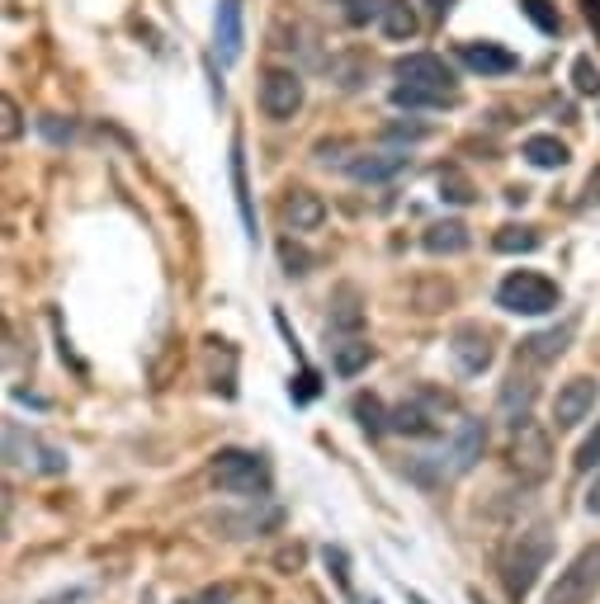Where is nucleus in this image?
<instances>
[{"instance_id": "obj_1", "label": "nucleus", "mask_w": 600, "mask_h": 604, "mask_svg": "<svg viewBox=\"0 0 600 604\" xmlns=\"http://www.w3.org/2000/svg\"><path fill=\"white\" fill-rule=\"evenodd\" d=\"M393 105L397 109H440L459 99V85H454V71L445 57L435 52H407L403 62L393 67Z\"/></svg>"}, {"instance_id": "obj_2", "label": "nucleus", "mask_w": 600, "mask_h": 604, "mask_svg": "<svg viewBox=\"0 0 600 604\" xmlns=\"http://www.w3.org/2000/svg\"><path fill=\"white\" fill-rule=\"evenodd\" d=\"M496 307L516 312V316H544L559 307V283L535 275V269H516L496 283Z\"/></svg>"}, {"instance_id": "obj_3", "label": "nucleus", "mask_w": 600, "mask_h": 604, "mask_svg": "<svg viewBox=\"0 0 600 604\" xmlns=\"http://www.w3.org/2000/svg\"><path fill=\"white\" fill-rule=\"evenodd\" d=\"M549 553H553V543H549L544 529H530V534H520L511 543V553H506V595L511 600L530 595V585H535L539 571H544Z\"/></svg>"}, {"instance_id": "obj_4", "label": "nucleus", "mask_w": 600, "mask_h": 604, "mask_svg": "<svg viewBox=\"0 0 600 604\" xmlns=\"http://www.w3.org/2000/svg\"><path fill=\"white\" fill-rule=\"evenodd\" d=\"M213 482L223 492H237V496H265L269 492V463L261 454H247V449H223L218 463H213Z\"/></svg>"}, {"instance_id": "obj_5", "label": "nucleus", "mask_w": 600, "mask_h": 604, "mask_svg": "<svg viewBox=\"0 0 600 604\" xmlns=\"http://www.w3.org/2000/svg\"><path fill=\"white\" fill-rule=\"evenodd\" d=\"M596 591H600V543L581 548L573 563L559 571V581H553L544 604H591Z\"/></svg>"}, {"instance_id": "obj_6", "label": "nucleus", "mask_w": 600, "mask_h": 604, "mask_svg": "<svg viewBox=\"0 0 600 604\" xmlns=\"http://www.w3.org/2000/svg\"><path fill=\"white\" fill-rule=\"evenodd\" d=\"M303 76L289 67H269L261 76V113L275 123H289L298 109H303Z\"/></svg>"}, {"instance_id": "obj_7", "label": "nucleus", "mask_w": 600, "mask_h": 604, "mask_svg": "<svg viewBox=\"0 0 600 604\" xmlns=\"http://www.w3.org/2000/svg\"><path fill=\"white\" fill-rule=\"evenodd\" d=\"M511 463L525 482H544L549 468H553V449H549V435L539 425H525L516 430V444H511Z\"/></svg>"}, {"instance_id": "obj_8", "label": "nucleus", "mask_w": 600, "mask_h": 604, "mask_svg": "<svg viewBox=\"0 0 600 604\" xmlns=\"http://www.w3.org/2000/svg\"><path fill=\"white\" fill-rule=\"evenodd\" d=\"M445 411H449V397H440V392H417L411 401H403V407H393V430L397 435H431V430L445 421Z\"/></svg>"}, {"instance_id": "obj_9", "label": "nucleus", "mask_w": 600, "mask_h": 604, "mask_svg": "<svg viewBox=\"0 0 600 604\" xmlns=\"http://www.w3.org/2000/svg\"><path fill=\"white\" fill-rule=\"evenodd\" d=\"M596 397H600V387L591 378L563 383L559 397H553V421H559V430H573V425L587 421V415L596 411Z\"/></svg>"}, {"instance_id": "obj_10", "label": "nucleus", "mask_w": 600, "mask_h": 604, "mask_svg": "<svg viewBox=\"0 0 600 604\" xmlns=\"http://www.w3.org/2000/svg\"><path fill=\"white\" fill-rule=\"evenodd\" d=\"M449 354H454V364L473 378V373H482L492 364V330H482L473 322L459 326V330H454V340H449Z\"/></svg>"}, {"instance_id": "obj_11", "label": "nucleus", "mask_w": 600, "mask_h": 604, "mask_svg": "<svg viewBox=\"0 0 600 604\" xmlns=\"http://www.w3.org/2000/svg\"><path fill=\"white\" fill-rule=\"evenodd\" d=\"M482 444H488V430H482V421H464L459 430H454V439L445 444L440 468H445V472H468L482 458Z\"/></svg>"}, {"instance_id": "obj_12", "label": "nucleus", "mask_w": 600, "mask_h": 604, "mask_svg": "<svg viewBox=\"0 0 600 604\" xmlns=\"http://www.w3.org/2000/svg\"><path fill=\"white\" fill-rule=\"evenodd\" d=\"M459 62L468 71H478V76H511V71L520 67V57L506 52V48H496V43H464Z\"/></svg>"}, {"instance_id": "obj_13", "label": "nucleus", "mask_w": 600, "mask_h": 604, "mask_svg": "<svg viewBox=\"0 0 600 604\" xmlns=\"http://www.w3.org/2000/svg\"><path fill=\"white\" fill-rule=\"evenodd\" d=\"M279 218L289 232H317V227L326 222V204L312 190H289V198H284Z\"/></svg>"}, {"instance_id": "obj_14", "label": "nucleus", "mask_w": 600, "mask_h": 604, "mask_svg": "<svg viewBox=\"0 0 600 604\" xmlns=\"http://www.w3.org/2000/svg\"><path fill=\"white\" fill-rule=\"evenodd\" d=\"M213 34H218L223 62H237V57H241V0H218V14H213Z\"/></svg>"}, {"instance_id": "obj_15", "label": "nucleus", "mask_w": 600, "mask_h": 604, "mask_svg": "<svg viewBox=\"0 0 600 604\" xmlns=\"http://www.w3.org/2000/svg\"><path fill=\"white\" fill-rule=\"evenodd\" d=\"M407 170V152H374L364 161H350V176L360 184H379V180H393Z\"/></svg>"}, {"instance_id": "obj_16", "label": "nucleus", "mask_w": 600, "mask_h": 604, "mask_svg": "<svg viewBox=\"0 0 600 604\" xmlns=\"http://www.w3.org/2000/svg\"><path fill=\"white\" fill-rule=\"evenodd\" d=\"M573 330H577V322H567L563 330H544V336H530V340L520 345V359H525V364H549V359H559V354L567 350Z\"/></svg>"}, {"instance_id": "obj_17", "label": "nucleus", "mask_w": 600, "mask_h": 604, "mask_svg": "<svg viewBox=\"0 0 600 604\" xmlns=\"http://www.w3.org/2000/svg\"><path fill=\"white\" fill-rule=\"evenodd\" d=\"M421 246L431 255H459V251H468V227L464 222H435V227H425Z\"/></svg>"}, {"instance_id": "obj_18", "label": "nucleus", "mask_w": 600, "mask_h": 604, "mask_svg": "<svg viewBox=\"0 0 600 604\" xmlns=\"http://www.w3.org/2000/svg\"><path fill=\"white\" fill-rule=\"evenodd\" d=\"M379 28H383V38H393V43H407L411 34H417V10L407 5V0H388L379 14Z\"/></svg>"}, {"instance_id": "obj_19", "label": "nucleus", "mask_w": 600, "mask_h": 604, "mask_svg": "<svg viewBox=\"0 0 600 604\" xmlns=\"http://www.w3.org/2000/svg\"><path fill=\"white\" fill-rule=\"evenodd\" d=\"M525 161L539 166V170H563L567 166V147L559 137L539 133V137H525Z\"/></svg>"}, {"instance_id": "obj_20", "label": "nucleus", "mask_w": 600, "mask_h": 604, "mask_svg": "<svg viewBox=\"0 0 600 604\" xmlns=\"http://www.w3.org/2000/svg\"><path fill=\"white\" fill-rule=\"evenodd\" d=\"M232 190H237V208L247 232L255 237V213H251V190H247V156H241V137H232Z\"/></svg>"}, {"instance_id": "obj_21", "label": "nucleus", "mask_w": 600, "mask_h": 604, "mask_svg": "<svg viewBox=\"0 0 600 604\" xmlns=\"http://www.w3.org/2000/svg\"><path fill=\"white\" fill-rule=\"evenodd\" d=\"M530 401H535V383H525L520 373H516V378H511V383L502 387V411L520 425V421H525V411H530Z\"/></svg>"}, {"instance_id": "obj_22", "label": "nucleus", "mask_w": 600, "mask_h": 604, "mask_svg": "<svg viewBox=\"0 0 600 604\" xmlns=\"http://www.w3.org/2000/svg\"><path fill=\"white\" fill-rule=\"evenodd\" d=\"M496 251H502V255L539 251V232H535V227H502V232H496Z\"/></svg>"}, {"instance_id": "obj_23", "label": "nucleus", "mask_w": 600, "mask_h": 604, "mask_svg": "<svg viewBox=\"0 0 600 604\" xmlns=\"http://www.w3.org/2000/svg\"><path fill=\"white\" fill-rule=\"evenodd\" d=\"M369 359H374V345H364V340H346V345H336V373H360Z\"/></svg>"}, {"instance_id": "obj_24", "label": "nucleus", "mask_w": 600, "mask_h": 604, "mask_svg": "<svg viewBox=\"0 0 600 604\" xmlns=\"http://www.w3.org/2000/svg\"><path fill=\"white\" fill-rule=\"evenodd\" d=\"M520 10L530 14V20L539 24V34H559L563 20H559V10L549 5V0H520Z\"/></svg>"}, {"instance_id": "obj_25", "label": "nucleus", "mask_w": 600, "mask_h": 604, "mask_svg": "<svg viewBox=\"0 0 600 604\" xmlns=\"http://www.w3.org/2000/svg\"><path fill=\"white\" fill-rule=\"evenodd\" d=\"M573 81H577V90H581V95H600V71L591 67V57H577Z\"/></svg>"}, {"instance_id": "obj_26", "label": "nucleus", "mask_w": 600, "mask_h": 604, "mask_svg": "<svg viewBox=\"0 0 600 604\" xmlns=\"http://www.w3.org/2000/svg\"><path fill=\"white\" fill-rule=\"evenodd\" d=\"M332 322L340 326V330H360V322H364V312L360 307H355V293L346 289V302H340V312L332 316Z\"/></svg>"}, {"instance_id": "obj_27", "label": "nucleus", "mask_w": 600, "mask_h": 604, "mask_svg": "<svg viewBox=\"0 0 600 604\" xmlns=\"http://www.w3.org/2000/svg\"><path fill=\"white\" fill-rule=\"evenodd\" d=\"M600 463V425H596V435H587L581 439V449H577V468L581 472H591Z\"/></svg>"}, {"instance_id": "obj_28", "label": "nucleus", "mask_w": 600, "mask_h": 604, "mask_svg": "<svg viewBox=\"0 0 600 604\" xmlns=\"http://www.w3.org/2000/svg\"><path fill=\"white\" fill-rule=\"evenodd\" d=\"M440 190H449L445 198H454V204H468V198H473L468 180H464V176H454V170H449V176H440Z\"/></svg>"}, {"instance_id": "obj_29", "label": "nucleus", "mask_w": 600, "mask_h": 604, "mask_svg": "<svg viewBox=\"0 0 600 604\" xmlns=\"http://www.w3.org/2000/svg\"><path fill=\"white\" fill-rule=\"evenodd\" d=\"M232 600V591H227V585H208V591H199L194 600H184V604H227Z\"/></svg>"}, {"instance_id": "obj_30", "label": "nucleus", "mask_w": 600, "mask_h": 604, "mask_svg": "<svg viewBox=\"0 0 600 604\" xmlns=\"http://www.w3.org/2000/svg\"><path fill=\"white\" fill-rule=\"evenodd\" d=\"M85 600H91L85 591H57V595H48L43 604H85Z\"/></svg>"}, {"instance_id": "obj_31", "label": "nucleus", "mask_w": 600, "mask_h": 604, "mask_svg": "<svg viewBox=\"0 0 600 604\" xmlns=\"http://www.w3.org/2000/svg\"><path fill=\"white\" fill-rule=\"evenodd\" d=\"M14 133H20V109L5 99V137H14Z\"/></svg>"}, {"instance_id": "obj_32", "label": "nucleus", "mask_w": 600, "mask_h": 604, "mask_svg": "<svg viewBox=\"0 0 600 604\" xmlns=\"http://www.w3.org/2000/svg\"><path fill=\"white\" fill-rule=\"evenodd\" d=\"M421 5H425V10H431V14H435V20H445V14L454 10V0H421Z\"/></svg>"}, {"instance_id": "obj_33", "label": "nucleus", "mask_w": 600, "mask_h": 604, "mask_svg": "<svg viewBox=\"0 0 600 604\" xmlns=\"http://www.w3.org/2000/svg\"><path fill=\"white\" fill-rule=\"evenodd\" d=\"M587 510H591V515H600V478L591 482V492H587Z\"/></svg>"}, {"instance_id": "obj_34", "label": "nucleus", "mask_w": 600, "mask_h": 604, "mask_svg": "<svg viewBox=\"0 0 600 604\" xmlns=\"http://www.w3.org/2000/svg\"><path fill=\"white\" fill-rule=\"evenodd\" d=\"M587 198H591V204H600V170H596L591 184H587Z\"/></svg>"}, {"instance_id": "obj_35", "label": "nucleus", "mask_w": 600, "mask_h": 604, "mask_svg": "<svg viewBox=\"0 0 600 604\" xmlns=\"http://www.w3.org/2000/svg\"><path fill=\"white\" fill-rule=\"evenodd\" d=\"M587 20L600 28V0H587Z\"/></svg>"}, {"instance_id": "obj_36", "label": "nucleus", "mask_w": 600, "mask_h": 604, "mask_svg": "<svg viewBox=\"0 0 600 604\" xmlns=\"http://www.w3.org/2000/svg\"><path fill=\"white\" fill-rule=\"evenodd\" d=\"M340 5H346V0H340Z\"/></svg>"}]
</instances>
